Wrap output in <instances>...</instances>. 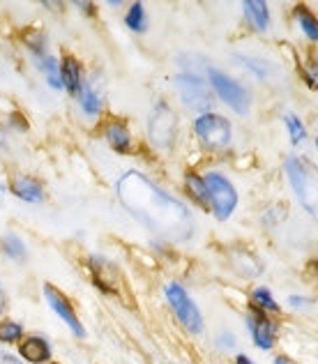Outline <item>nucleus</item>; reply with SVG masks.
Listing matches in <instances>:
<instances>
[{"label":"nucleus","instance_id":"nucleus-1","mask_svg":"<svg viewBox=\"0 0 318 364\" xmlns=\"http://www.w3.org/2000/svg\"><path fill=\"white\" fill-rule=\"evenodd\" d=\"M120 203L155 235L173 242H185L194 233V222L185 203L166 194L139 171H127L115 182Z\"/></svg>","mask_w":318,"mask_h":364},{"label":"nucleus","instance_id":"nucleus-2","mask_svg":"<svg viewBox=\"0 0 318 364\" xmlns=\"http://www.w3.org/2000/svg\"><path fill=\"white\" fill-rule=\"evenodd\" d=\"M286 176L300 205L318 222V176L297 157L286 159Z\"/></svg>","mask_w":318,"mask_h":364},{"label":"nucleus","instance_id":"nucleus-3","mask_svg":"<svg viewBox=\"0 0 318 364\" xmlns=\"http://www.w3.org/2000/svg\"><path fill=\"white\" fill-rule=\"evenodd\" d=\"M164 295H166V302L176 314V318L182 323V328L191 334H198L203 330V316H201L196 302L189 298V293L178 282H169L164 286Z\"/></svg>","mask_w":318,"mask_h":364},{"label":"nucleus","instance_id":"nucleus-4","mask_svg":"<svg viewBox=\"0 0 318 364\" xmlns=\"http://www.w3.org/2000/svg\"><path fill=\"white\" fill-rule=\"evenodd\" d=\"M203 180H206V187L210 194L212 213H215L217 219L224 222V219H228L238 208V191L233 187V182H230L226 176L217 173V171H210Z\"/></svg>","mask_w":318,"mask_h":364},{"label":"nucleus","instance_id":"nucleus-5","mask_svg":"<svg viewBox=\"0 0 318 364\" xmlns=\"http://www.w3.org/2000/svg\"><path fill=\"white\" fill-rule=\"evenodd\" d=\"M194 132L198 141L203 143L208 150H224L230 143V122L224 116H217V113H203L198 116L194 122Z\"/></svg>","mask_w":318,"mask_h":364},{"label":"nucleus","instance_id":"nucleus-6","mask_svg":"<svg viewBox=\"0 0 318 364\" xmlns=\"http://www.w3.org/2000/svg\"><path fill=\"white\" fill-rule=\"evenodd\" d=\"M176 88L182 104L187 109H194V111H208L212 107V95L208 83L201 79L198 74H191V72H182L176 76Z\"/></svg>","mask_w":318,"mask_h":364},{"label":"nucleus","instance_id":"nucleus-7","mask_svg":"<svg viewBox=\"0 0 318 364\" xmlns=\"http://www.w3.org/2000/svg\"><path fill=\"white\" fill-rule=\"evenodd\" d=\"M208 79H210L212 88H215L217 97L224 104H228V107L233 109L235 113H247L249 111V92L235 79H230V76H226L224 72H219V70H210Z\"/></svg>","mask_w":318,"mask_h":364},{"label":"nucleus","instance_id":"nucleus-8","mask_svg":"<svg viewBox=\"0 0 318 364\" xmlns=\"http://www.w3.org/2000/svg\"><path fill=\"white\" fill-rule=\"evenodd\" d=\"M148 136L152 146L157 148H169L176 136V113L169 109L166 102H159L150 113L148 120Z\"/></svg>","mask_w":318,"mask_h":364},{"label":"nucleus","instance_id":"nucleus-9","mask_svg":"<svg viewBox=\"0 0 318 364\" xmlns=\"http://www.w3.org/2000/svg\"><path fill=\"white\" fill-rule=\"evenodd\" d=\"M44 298H46V304L51 306V309L55 311V316L60 318L67 328H70L76 337H83L85 334V330H83V325H81V321L76 318V314H74V309H72V304L67 302V298L60 293V291H55L51 284H44Z\"/></svg>","mask_w":318,"mask_h":364},{"label":"nucleus","instance_id":"nucleus-10","mask_svg":"<svg viewBox=\"0 0 318 364\" xmlns=\"http://www.w3.org/2000/svg\"><path fill=\"white\" fill-rule=\"evenodd\" d=\"M247 328L252 332V339L254 343L261 350H270L275 346V339H277V325L267 318L263 311H252L247 314Z\"/></svg>","mask_w":318,"mask_h":364},{"label":"nucleus","instance_id":"nucleus-11","mask_svg":"<svg viewBox=\"0 0 318 364\" xmlns=\"http://www.w3.org/2000/svg\"><path fill=\"white\" fill-rule=\"evenodd\" d=\"M90 270L102 291L106 293L118 291V267L111 261H106L104 256H90Z\"/></svg>","mask_w":318,"mask_h":364},{"label":"nucleus","instance_id":"nucleus-12","mask_svg":"<svg viewBox=\"0 0 318 364\" xmlns=\"http://www.w3.org/2000/svg\"><path fill=\"white\" fill-rule=\"evenodd\" d=\"M18 353H21V358L26 362H31V364H44V362H49V358H51L49 343H46V339H42V337H28L21 343Z\"/></svg>","mask_w":318,"mask_h":364},{"label":"nucleus","instance_id":"nucleus-13","mask_svg":"<svg viewBox=\"0 0 318 364\" xmlns=\"http://www.w3.org/2000/svg\"><path fill=\"white\" fill-rule=\"evenodd\" d=\"M243 9H245L247 21L252 23L256 31H261V33L267 31L270 28V9L263 0H245Z\"/></svg>","mask_w":318,"mask_h":364},{"label":"nucleus","instance_id":"nucleus-14","mask_svg":"<svg viewBox=\"0 0 318 364\" xmlns=\"http://www.w3.org/2000/svg\"><path fill=\"white\" fill-rule=\"evenodd\" d=\"M12 191L23 200H31V203H40L44 198V189L37 180L26 178V176H16L12 182Z\"/></svg>","mask_w":318,"mask_h":364},{"label":"nucleus","instance_id":"nucleus-15","mask_svg":"<svg viewBox=\"0 0 318 364\" xmlns=\"http://www.w3.org/2000/svg\"><path fill=\"white\" fill-rule=\"evenodd\" d=\"M104 136H106V141L111 143L113 150L129 152V148H132V136H129V129L124 127L122 122H111L109 127L104 129Z\"/></svg>","mask_w":318,"mask_h":364},{"label":"nucleus","instance_id":"nucleus-16","mask_svg":"<svg viewBox=\"0 0 318 364\" xmlns=\"http://www.w3.org/2000/svg\"><path fill=\"white\" fill-rule=\"evenodd\" d=\"M60 81L70 92L81 90V67L74 58H65L60 65Z\"/></svg>","mask_w":318,"mask_h":364},{"label":"nucleus","instance_id":"nucleus-17","mask_svg":"<svg viewBox=\"0 0 318 364\" xmlns=\"http://www.w3.org/2000/svg\"><path fill=\"white\" fill-rule=\"evenodd\" d=\"M185 185L189 189V194L191 198L196 200L198 205H203L206 210H210V194H208V187H206V180L203 178H198L196 173H187L185 176Z\"/></svg>","mask_w":318,"mask_h":364},{"label":"nucleus","instance_id":"nucleus-18","mask_svg":"<svg viewBox=\"0 0 318 364\" xmlns=\"http://www.w3.org/2000/svg\"><path fill=\"white\" fill-rule=\"evenodd\" d=\"M295 21H297V26H300V31L309 37L312 42H318V18L304 5L295 7Z\"/></svg>","mask_w":318,"mask_h":364},{"label":"nucleus","instance_id":"nucleus-19","mask_svg":"<svg viewBox=\"0 0 318 364\" xmlns=\"http://www.w3.org/2000/svg\"><path fill=\"white\" fill-rule=\"evenodd\" d=\"M124 26L134 33H143L148 28V18H146V7L143 3H134L129 7V12L124 14Z\"/></svg>","mask_w":318,"mask_h":364},{"label":"nucleus","instance_id":"nucleus-20","mask_svg":"<svg viewBox=\"0 0 318 364\" xmlns=\"http://www.w3.org/2000/svg\"><path fill=\"white\" fill-rule=\"evenodd\" d=\"M79 104L83 113H88V116H97V113L102 111V100L100 95L95 92L90 85H83L81 88V95H79Z\"/></svg>","mask_w":318,"mask_h":364},{"label":"nucleus","instance_id":"nucleus-21","mask_svg":"<svg viewBox=\"0 0 318 364\" xmlns=\"http://www.w3.org/2000/svg\"><path fill=\"white\" fill-rule=\"evenodd\" d=\"M252 302L256 304V309L258 311H272V314H277L279 311V302L275 300V295L270 293L267 289H256L254 293H252Z\"/></svg>","mask_w":318,"mask_h":364},{"label":"nucleus","instance_id":"nucleus-22","mask_svg":"<svg viewBox=\"0 0 318 364\" xmlns=\"http://www.w3.org/2000/svg\"><path fill=\"white\" fill-rule=\"evenodd\" d=\"M42 72L46 74V81H49L51 88H63V81H60V65H58L55 58H51V55H44L42 63Z\"/></svg>","mask_w":318,"mask_h":364},{"label":"nucleus","instance_id":"nucleus-23","mask_svg":"<svg viewBox=\"0 0 318 364\" xmlns=\"http://www.w3.org/2000/svg\"><path fill=\"white\" fill-rule=\"evenodd\" d=\"M284 122H286V127H288V134H291V143L293 146H297V143H302L304 136H307V129H304V124L302 120L293 116V113H286L284 116Z\"/></svg>","mask_w":318,"mask_h":364},{"label":"nucleus","instance_id":"nucleus-24","mask_svg":"<svg viewBox=\"0 0 318 364\" xmlns=\"http://www.w3.org/2000/svg\"><path fill=\"white\" fill-rule=\"evenodd\" d=\"M23 334V328L14 321H3L0 323V341L3 343H14L21 339Z\"/></svg>","mask_w":318,"mask_h":364},{"label":"nucleus","instance_id":"nucleus-25","mask_svg":"<svg viewBox=\"0 0 318 364\" xmlns=\"http://www.w3.org/2000/svg\"><path fill=\"white\" fill-rule=\"evenodd\" d=\"M3 249H5V254L12 256V258H23L26 256V247L21 242V237L14 235V233H7L3 237Z\"/></svg>","mask_w":318,"mask_h":364},{"label":"nucleus","instance_id":"nucleus-26","mask_svg":"<svg viewBox=\"0 0 318 364\" xmlns=\"http://www.w3.org/2000/svg\"><path fill=\"white\" fill-rule=\"evenodd\" d=\"M0 364H26V362H21L14 355H7V353H3V355H0Z\"/></svg>","mask_w":318,"mask_h":364},{"label":"nucleus","instance_id":"nucleus-27","mask_svg":"<svg viewBox=\"0 0 318 364\" xmlns=\"http://www.w3.org/2000/svg\"><path fill=\"white\" fill-rule=\"evenodd\" d=\"M221 339H224V341H219L221 346H224V348H226V346H228V348H233V343H235V341H233V334H221Z\"/></svg>","mask_w":318,"mask_h":364},{"label":"nucleus","instance_id":"nucleus-28","mask_svg":"<svg viewBox=\"0 0 318 364\" xmlns=\"http://www.w3.org/2000/svg\"><path fill=\"white\" fill-rule=\"evenodd\" d=\"M288 302H291L293 306H304L307 304V300L300 298V295H291V298H288Z\"/></svg>","mask_w":318,"mask_h":364},{"label":"nucleus","instance_id":"nucleus-29","mask_svg":"<svg viewBox=\"0 0 318 364\" xmlns=\"http://www.w3.org/2000/svg\"><path fill=\"white\" fill-rule=\"evenodd\" d=\"M238 364H254V362L249 360L247 355H238Z\"/></svg>","mask_w":318,"mask_h":364},{"label":"nucleus","instance_id":"nucleus-30","mask_svg":"<svg viewBox=\"0 0 318 364\" xmlns=\"http://www.w3.org/2000/svg\"><path fill=\"white\" fill-rule=\"evenodd\" d=\"M3 311H5V295L0 291V316H3Z\"/></svg>","mask_w":318,"mask_h":364},{"label":"nucleus","instance_id":"nucleus-31","mask_svg":"<svg viewBox=\"0 0 318 364\" xmlns=\"http://www.w3.org/2000/svg\"><path fill=\"white\" fill-rule=\"evenodd\" d=\"M275 364H288V362H286L284 358H277V360H275Z\"/></svg>","mask_w":318,"mask_h":364},{"label":"nucleus","instance_id":"nucleus-32","mask_svg":"<svg viewBox=\"0 0 318 364\" xmlns=\"http://www.w3.org/2000/svg\"><path fill=\"white\" fill-rule=\"evenodd\" d=\"M3 143H5V139H3V129H0V146H3Z\"/></svg>","mask_w":318,"mask_h":364},{"label":"nucleus","instance_id":"nucleus-33","mask_svg":"<svg viewBox=\"0 0 318 364\" xmlns=\"http://www.w3.org/2000/svg\"><path fill=\"white\" fill-rule=\"evenodd\" d=\"M316 148H318V139H316Z\"/></svg>","mask_w":318,"mask_h":364}]
</instances>
